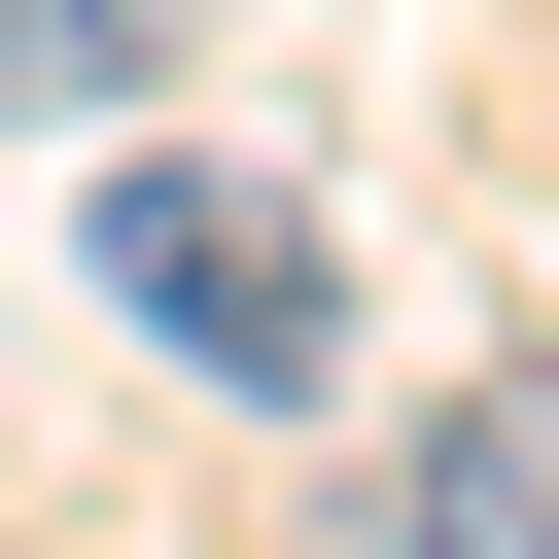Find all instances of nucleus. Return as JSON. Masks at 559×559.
<instances>
[{"label": "nucleus", "instance_id": "obj_1", "mask_svg": "<svg viewBox=\"0 0 559 559\" xmlns=\"http://www.w3.org/2000/svg\"><path fill=\"white\" fill-rule=\"evenodd\" d=\"M70 245H105V314H140L175 384H245V419H314V384H349V245H314L245 140H105V210H70Z\"/></svg>", "mask_w": 559, "mask_h": 559}, {"label": "nucleus", "instance_id": "obj_2", "mask_svg": "<svg viewBox=\"0 0 559 559\" xmlns=\"http://www.w3.org/2000/svg\"><path fill=\"white\" fill-rule=\"evenodd\" d=\"M384 559H559V349H524V384H454V419L384 454Z\"/></svg>", "mask_w": 559, "mask_h": 559}, {"label": "nucleus", "instance_id": "obj_3", "mask_svg": "<svg viewBox=\"0 0 559 559\" xmlns=\"http://www.w3.org/2000/svg\"><path fill=\"white\" fill-rule=\"evenodd\" d=\"M175 70V0H0V105H140Z\"/></svg>", "mask_w": 559, "mask_h": 559}]
</instances>
